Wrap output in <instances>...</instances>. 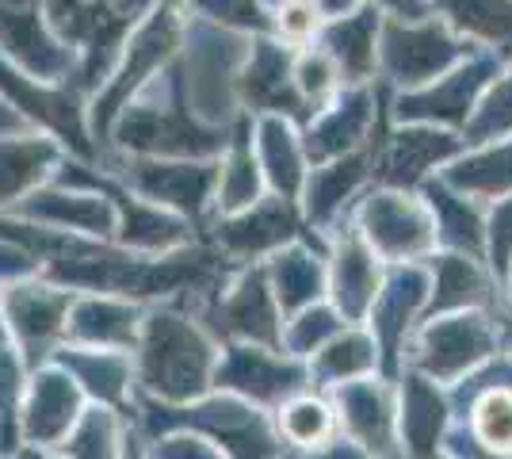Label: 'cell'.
I'll use <instances>...</instances> for the list:
<instances>
[{"instance_id": "1", "label": "cell", "mask_w": 512, "mask_h": 459, "mask_svg": "<svg viewBox=\"0 0 512 459\" xmlns=\"http://www.w3.org/2000/svg\"><path fill=\"white\" fill-rule=\"evenodd\" d=\"M214 349L180 314H153L142 337V383L169 402H184L211 387Z\"/></svg>"}, {"instance_id": "2", "label": "cell", "mask_w": 512, "mask_h": 459, "mask_svg": "<svg viewBox=\"0 0 512 459\" xmlns=\"http://www.w3.org/2000/svg\"><path fill=\"white\" fill-rule=\"evenodd\" d=\"M470 46L451 31L448 23L432 20H390L379 27V62L386 77L413 88L436 81L455 62L467 58Z\"/></svg>"}, {"instance_id": "3", "label": "cell", "mask_w": 512, "mask_h": 459, "mask_svg": "<svg viewBox=\"0 0 512 459\" xmlns=\"http://www.w3.org/2000/svg\"><path fill=\"white\" fill-rule=\"evenodd\" d=\"M501 345V333L482 310H451L432 318L417 341V372L432 383H455L459 375L478 368Z\"/></svg>"}, {"instance_id": "4", "label": "cell", "mask_w": 512, "mask_h": 459, "mask_svg": "<svg viewBox=\"0 0 512 459\" xmlns=\"http://www.w3.org/2000/svg\"><path fill=\"white\" fill-rule=\"evenodd\" d=\"M360 238L375 249V257L406 264L432 253L436 226L425 203H417L398 188H383L367 196V203L360 207Z\"/></svg>"}, {"instance_id": "5", "label": "cell", "mask_w": 512, "mask_h": 459, "mask_svg": "<svg viewBox=\"0 0 512 459\" xmlns=\"http://www.w3.org/2000/svg\"><path fill=\"white\" fill-rule=\"evenodd\" d=\"M501 73V58H463L436 81L413 88L398 100V119L409 123H440V127H467L470 111L478 108L482 92Z\"/></svg>"}, {"instance_id": "6", "label": "cell", "mask_w": 512, "mask_h": 459, "mask_svg": "<svg viewBox=\"0 0 512 459\" xmlns=\"http://www.w3.org/2000/svg\"><path fill=\"white\" fill-rule=\"evenodd\" d=\"M428 268L421 264H398L383 284H379V295L367 310V322H371V337H375V349L383 352V368L386 372H398V352H402V341H406L413 318L428 306Z\"/></svg>"}, {"instance_id": "7", "label": "cell", "mask_w": 512, "mask_h": 459, "mask_svg": "<svg viewBox=\"0 0 512 459\" xmlns=\"http://www.w3.org/2000/svg\"><path fill=\"white\" fill-rule=\"evenodd\" d=\"M463 146H467V138L444 131L436 123H417V127H406V131H398L386 142L371 173L383 188L409 192V188L425 184L428 173H436V165L459 157Z\"/></svg>"}, {"instance_id": "8", "label": "cell", "mask_w": 512, "mask_h": 459, "mask_svg": "<svg viewBox=\"0 0 512 459\" xmlns=\"http://www.w3.org/2000/svg\"><path fill=\"white\" fill-rule=\"evenodd\" d=\"M218 387L245 394L253 402H283L306 387V368L295 356H283L279 349H230V356L214 368Z\"/></svg>"}, {"instance_id": "9", "label": "cell", "mask_w": 512, "mask_h": 459, "mask_svg": "<svg viewBox=\"0 0 512 459\" xmlns=\"http://www.w3.org/2000/svg\"><path fill=\"white\" fill-rule=\"evenodd\" d=\"M214 322L222 333H230L237 341L249 345H268V349H283V329H279L276 295L264 272H245L226 299L214 306Z\"/></svg>"}, {"instance_id": "10", "label": "cell", "mask_w": 512, "mask_h": 459, "mask_svg": "<svg viewBox=\"0 0 512 459\" xmlns=\"http://www.w3.org/2000/svg\"><path fill=\"white\" fill-rule=\"evenodd\" d=\"M337 410H341L344 429L352 433V440L360 444L363 452L394 456V448H398V433H394L398 417H394L390 394L379 383H371L367 375L337 383Z\"/></svg>"}, {"instance_id": "11", "label": "cell", "mask_w": 512, "mask_h": 459, "mask_svg": "<svg viewBox=\"0 0 512 459\" xmlns=\"http://www.w3.org/2000/svg\"><path fill=\"white\" fill-rule=\"evenodd\" d=\"M333 299H337V314L344 322H360L367 318V310L379 295L383 284V272H379V257L375 249L360 238V230H348L337 245V257H333Z\"/></svg>"}, {"instance_id": "12", "label": "cell", "mask_w": 512, "mask_h": 459, "mask_svg": "<svg viewBox=\"0 0 512 459\" xmlns=\"http://www.w3.org/2000/svg\"><path fill=\"white\" fill-rule=\"evenodd\" d=\"M188 425L211 433L218 444H226L234 459H272L276 456V437L268 433V425L253 414L249 406H241L234 398H218L207 406H195L184 417Z\"/></svg>"}, {"instance_id": "13", "label": "cell", "mask_w": 512, "mask_h": 459, "mask_svg": "<svg viewBox=\"0 0 512 459\" xmlns=\"http://www.w3.org/2000/svg\"><path fill=\"white\" fill-rule=\"evenodd\" d=\"M371 123H375V96H371V88H348L333 108H321V119L306 134V153L314 161L344 157V153H352L367 138Z\"/></svg>"}, {"instance_id": "14", "label": "cell", "mask_w": 512, "mask_h": 459, "mask_svg": "<svg viewBox=\"0 0 512 459\" xmlns=\"http://www.w3.org/2000/svg\"><path fill=\"white\" fill-rule=\"evenodd\" d=\"M379 27V8H352L348 16H337L325 27V54L348 85H363L379 66Z\"/></svg>"}, {"instance_id": "15", "label": "cell", "mask_w": 512, "mask_h": 459, "mask_svg": "<svg viewBox=\"0 0 512 459\" xmlns=\"http://www.w3.org/2000/svg\"><path fill=\"white\" fill-rule=\"evenodd\" d=\"M428 215L436 226V241H444L451 253H467L474 261L486 257V219L474 207V199L459 196L444 180H425Z\"/></svg>"}, {"instance_id": "16", "label": "cell", "mask_w": 512, "mask_h": 459, "mask_svg": "<svg viewBox=\"0 0 512 459\" xmlns=\"http://www.w3.org/2000/svg\"><path fill=\"white\" fill-rule=\"evenodd\" d=\"M291 238H299V222L283 199H256L253 207H245V215H234L226 226H218V241L234 257H256L287 245Z\"/></svg>"}, {"instance_id": "17", "label": "cell", "mask_w": 512, "mask_h": 459, "mask_svg": "<svg viewBox=\"0 0 512 459\" xmlns=\"http://www.w3.org/2000/svg\"><path fill=\"white\" fill-rule=\"evenodd\" d=\"M402 440L409 459H436L444 425H448V402L436 391V383L421 372H409L402 379Z\"/></svg>"}, {"instance_id": "18", "label": "cell", "mask_w": 512, "mask_h": 459, "mask_svg": "<svg viewBox=\"0 0 512 459\" xmlns=\"http://www.w3.org/2000/svg\"><path fill=\"white\" fill-rule=\"evenodd\" d=\"M8 322L23 341L27 356H35V349H46L69 326V295L54 287H16L8 291Z\"/></svg>"}, {"instance_id": "19", "label": "cell", "mask_w": 512, "mask_h": 459, "mask_svg": "<svg viewBox=\"0 0 512 459\" xmlns=\"http://www.w3.org/2000/svg\"><path fill=\"white\" fill-rule=\"evenodd\" d=\"M432 287H428V310L451 314V310H478L490 306L493 284L482 272V264L467 253H444L432 257Z\"/></svg>"}, {"instance_id": "20", "label": "cell", "mask_w": 512, "mask_h": 459, "mask_svg": "<svg viewBox=\"0 0 512 459\" xmlns=\"http://www.w3.org/2000/svg\"><path fill=\"white\" fill-rule=\"evenodd\" d=\"M245 96L253 108L287 111L295 119H310V108L302 104L299 88H295L291 54L276 43H260V50L253 54V66L245 77Z\"/></svg>"}, {"instance_id": "21", "label": "cell", "mask_w": 512, "mask_h": 459, "mask_svg": "<svg viewBox=\"0 0 512 459\" xmlns=\"http://www.w3.org/2000/svg\"><path fill=\"white\" fill-rule=\"evenodd\" d=\"M467 444L470 459H512V383L467 398Z\"/></svg>"}, {"instance_id": "22", "label": "cell", "mask_w": 512, "mask_h": 459, "mask_svg": "<svg viewBox=\"0 0 512 459\" xmlns=\"http://www.w3.org/2000/svg\"><path fill=\"white\" fill-rule=\"evenodd\" d=\"M459 196L501 199L512 192V142H490L467 157H451V169L440 176Z\"/></svg>"}, {"instance_id": "23", "label": "cell", "mask_w": 512, "mask_h": 459, "mask_svg": "<svg viewBox=\"0 0 512 459\" xmlns=\"http://www.w3.org/2000/svg\"><path fill=\"white\" fill-rule=\"evenodd\" d=\"M436 8L459 39H478L512 54V0H436Z\"/></svg>"}, {"instance_id": "24", "label": "cell", "mask_w": 512, "mask_h": 459, "mask_svg": "<svg viewBox=\"0 0 512 459\" xmlns=\"http://www.w3.org/2000/svg\"><path fill=\"white\" fill-rule=\"evenodd\" d=\"M138 180L157 203H172L188 215H199L211 199L218 173L211 165H142Z\"/></svg>"}, {"instance_id": "25", "label": "cell", "mask_w": 512, "mask_h": 459, "mask_svg": "<svg viewBox=\"0 0 512 459\" xmlns=\"http://www.w3.org/2000/svg\"><path fill=\"white\" fill-rule=\"evenodd\" d=\"M367 176V153H344L333 157V165L314 169L310 184H306V207H310V219L329 222L341 211L348 196L360 188V180Z\"/></svg>"}, {"instance_id": "26", "label": "cell", "mask_w": 512, "mask_h": 459, "mask_svg": "<svg viewBox=\"0 0 512 459\" xmlns=\"http://www.w3.org/2000/svg\"><path fill=\"white\" fill-rule=\"evenodd\" d=\"M375 364H379L375 337L344 326L333 341H325L318 349V360L310 364V375L321 379V383H348V379H363L367 372H375Z\"/></svg>"}, {"instance_id": "27", "label": "cell", "mask_w": 512, "mask_h": 459, "mask_svg": "<svg viewBox=\"0 0 512 459\" xmlns=\"http://www.w3.org/2000/svg\"><path fill=\"white\" fill-rule=\"evenodd\" d=\"M321 287H325V268L306 249H283L272 264V295L283 310H302V306L318 303Z\"/></svg>"}, {"instance_id": "28", "label": "cell", "mask_w": 512, "mask_h": 459, "mask_svg": "<svg viewBox=\"0 0 512 459\" xmlns=\"http://www.w3.org/2000/svg\"><path fill=\"white\" fill-rule=\"evenodd\" d=\"M73 379L65 375H43L35 379V398H31V437L35 440H58L77 417V391L69 387Z\"/></svg>"}, {"instance_id": "29", "label": "cell", "mask_w": 512, "mask_h": 459, "mask_svg": "<svg viewBox=\"0 0 512 459\" xmlns=\"http://www.w3.org/2000/svg\"><path fill=\"white\" fill-rule=\"evenodd\" d=\"M333 406L321 402L314 394H291L283 398V410H279V437L291 440L295 448H321L333 440Z\"/></svg>"}, {"instance_id": "30", "label": "cell", "mask_w": 512, "mask_h": 459, "mask_svg": "<svg viewBox=\"0 0 512 459\" xmlns=\"http://www.w3.org/2000/svg\"><path fill=\"white\" fill-rule=\"evenodd\" d=\"M260 153L268 165V180L276 184L279 196L291 203L302 184V146L295 142V134L287 131L283 119H268L260 127Z\"/></svg>"}, {"instance_id": "31", "label": "cell", "mask_w": 512, "mask_h": 459, "mask_svg": "<svg viewBox=\"0 0 512 459\" xmlns=\"http://www.w3.org/2000/svg\"><path fill=\"white\" fill-rule=\"evenodd\" d=\"M138 318V310H130V306H119V303H81L77 306V314H73V333L88 341V345H100V349H119V345H127L134 341V322Z\"/></svg>"}, {"instance_id": "32", "label": "cell", "mask_w": 512, "mask_h": 459, "mask_svg": "<svg viewBox=\"0 0 512 459\" xmlns=\"http://www.w3.org/2000/svg\"><path fill=\"white\" fill-rule=\"evenodd\" d=\"M463 131H467V142H497V138H509L512 134V73L482 92V100H478V108L470 111Z\"/></svg>"}, {"instance_id": "33", "label": "cell", "mask_w": 512, "mask_h": 459, "mask_svg": "<svg viewBox=\"0 0 512 459\" xmlns=\"http://www.w3.org/2000/svg\"><path fill=\"white\" fill-rule=\"evenodd\" d=\"M348 322H341V314L337 310H329V306H302L299 318L291 322V329L283 333V345H287V356H310V352H318L325 341H333Z\"/></svg>"}, {"instance_id": "34", "label": "cell", "mask_w": 512, "mask_h": 459, "mask_svg": "<svg viewBox=\"0 0 512 459\" xmlns=\"http://www.w3.org/2000/svg\"><path fill=\"white\" fill-rule=\"evenodd\" d=\"M73 372L88 391H96L107 402L123 398V391H127V368L111 349H92L85 356H73Z\"/></svg>"}, {"instance_id": "35", "label": "cell", "mask_w": 512, "mask_h": 459, "mask_svg": "<svg viewBox=\"0 0 512 459\" xmlns=\"http://www.w3.org/2000/svg\"><path fill=\"white\" fill-rule=\"evenodd\" d=\"M115 417L107 414V410H88L81 421H77V429H73V437L65 440V448H69V456L73 459H115Z\"/></svg>"}, {"instance_id": "36", "label": "cell", "mask_w": 512, "mask_h": 459, "mask_svg": "<svg viewBox=\"0 0 512 459\" xmlns=\"http://www.w3.org/2000/svg\"><path fill=\"white\" fill-rule=\"evenodd\" d=\"M337 81H341V73H337L333 58L325 50L306 54V58H299V66H295V88H299L302 104L310 108V115L329 104V96L337 92Z\"/></svg>"}, {"instance_id": "37", "label": "cell", "mask_w": 512, "mask_h": 459, "mask_svg": "<svg viewBox=\"0 0 512 459\" xmlns=\"http://www.w3.org/2000/svg\"><path fill=\"white\" fill-rule=\"evenodd\" d=\"M256 192H260V173H256L253 150L241 142L230 157V169L222 173V188H218V203L226 211H241V207H253Z\"/></svg>"}, {"instance_id": "38", "label": "cell", "mask_w": 512, "mask_h": 459, "mask_svg": "<svg viewBox=\"0 0 512 459\" xmlns=\"http://www.w3.org/2000/svg\"><path fill=\"white\" fill-rule=\"evenodd\" d=\"M486 249H490V264L497 280H505L512 264V192L497 199L490 222H486Z\"/></svg>"}, {"instance_id": "39", "label": "cell", "mask_w": 512, "mask_h": 459, "mask_svg": "<svg viewBox=\"0 0 512 459\" xmlns=\"http://www.w3.org/2000/svg\"><path fill=\"white\" fill-rule=\"evenodd\" d=\"M279 31L291 43L310 39L318 31V8H314V0H291V4H283L279 8Z\"/></svg>"}, {"instance_id": "40", "label": "cell", "mask_w": 512, "mask_h": 459, "mask_svg": "<svg viewBox=\"0 0 512 459\" xmlns=\"http://www.w3.org/2000/svg\"><path fill=\"white\" fill-rule=\"evenodd\" d=\"M157 459H222V456L211 452L207 444H199V440L180 437V440H169V444L157 452Z\"/></svg>"}, {"instance_id": "41", "label": "cell", "mask_w": 512, "mask_h": 459, "mask_svg": "<svg viewBox=\"0 0 512 459\" xmlns=\"http://www.w3.org/2000/svg\"><path fill=\"white\" fill-rule=\"evenodd\" d=\"M371 8H386V12L398 16V20H421L428 12L425 0H371Z\"/></svg>"}, {"instance_id": "42", "label": "cell", "mask_w": 512, "mask_h": 459, "mask_svg": "<svg viewBox=\"0 0 512 459\" xmlns=\"http://www.w3.org/2000/svg\"><path fill=\"white\" fill-rule=\"evenodd\" d=\"M314 456H306V459H367V452H363L360 444H321V448H310Z\"/></svg>"}, {"instance_id": "43", "label": "cell", "mask_w": 512, "mask_h": 459, "mask_svg": "<svg viewBox=\"0 0 512 459\" xmlns=\"http://www.w3.org/2000/svg\"><path fill=\"white\" fill-rule=\"evenodd\" d=\"M314 8H321L325 16H333V20H337V16H348V12L356 8V0H314Z\"/></svg>"}, {"instance_id": "44", "label": "cell", "mask_w": 512, "mask_h": 459, "mask_svg": "<svg viewBox=\"0 0 512 459\" xmlns=\"http://www.w3.org/2000/svg\"><path fill=\"white\" fill-rule=\"evenodd\" d=\"M127 459H146V456H142V452H138V448H130V452H127Z\"/></svg>"}, {"instance_id": "45", "label": "cell", "mask_w": 512, "mask_h": 459, "mask_svg": "<svg viewBox=\"0 0 512 459\" xmlns=\"http://www.w3.org/2000/svg\"><path fill=\"white\" fill-rule=\"evenodd\" d=\"M509 303H512V291H509Z\"/></svg>"}, {"instance_id": "46", "label": "cell", "mask_w": 512, "mask_h": 459, "mask_svg": "<svg viewBox=\"0 0 512 459\" xmlns=\"http://www.w3.org/2000/svg\"><path fill=\"white\" fill-rule=\"evenodd\" d=\"M0 337H4V329H0Z\"/></svg>"}]
</instances>
